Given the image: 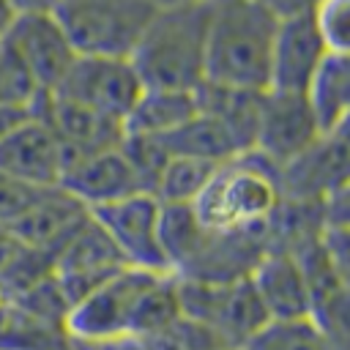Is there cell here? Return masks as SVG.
<instances>
[{
    "label": "cell",
    "instance_id": "6da1fadb",
    "mask_svg": "<svg viewBox=\"0 0 350 350\" xmlns=\"http://www.w3.org/2000/svg\"><path fill=\"white\" fill-rule=\"evenodd\" d=\"M282 202L279 170L249 150L216 167L191 202V211L197 221L216 235H249L268 246V232Z\"/></svg>",
    "mask_w": 350,
    "mask_h": 350
},
{
    "label": "cell",
    "instance_id": "7a4b0ae2",
    "mask_svg": "<svg viewBox=\"0 0 350 350\" xmlns=\"http://www.w3.org/2000/svg\"><path fill=\"white\" fill-rule=\"evenodd\" d=\"M279 16L260 0H211L205 82L268 90Z\"/></svg>",
    "mask_w": 350,
    "mask_h": 350
},
{
    "label": "cell",
    "instance_id": "3957f363",
    "mask_svg": "<svg viewBox=\"0 0 350 350\" xmlns=\"http://www.w3.org/2000/svg\"><path fill=\"white\" fill-rule=\"evenodd\" d=\"M211 0L159 8L139 36L131 66L150 90H197L205 82Z\"/></svg>",
    "mask_w": 350,
    "mask_h": 350
},
{
    "label": "cell",
    "instance_id": "277c9868",
    "mask_svg": "<svg viewBox=\"0 0 350 350\" xmlns=\"http://www.w3.org/2000/svg\"><path fill=\"white\" fill-rule=\"evenodd\" d=\"M52 14L77 55L131 57L156 8L148 0H57Z\"/></svg>",
    "mask_w": 350,
    "mask_h": 350
},
{
    "label": "cell",
    "instance_id": "5b68a950",
    "mask_svg": "<svg viewBox=\"0 0 350 350\" xmlns=\"http://www.w3.org/2000/svg\"><path fill=\"white\" fill-rule=\"evenodd\" d=\"M178 298L180 314L205 325L230 350H241L243 342L268 323V314L252 290L249 276L238 282L178 279Z\"/></svg>",
    "mask_w": 350,
    "mask_h": 350
},
{
    "label": "cell",
    "instance_id": "8992f818",
    "mask_svg": "<svg viewBox=\"0 0 350 350\" xmlns=\"http://www.w3.org/2000/svg\"><path fill=\"white\" fill-rule=\"evenodd\" d=\"M161 271L142 268H120L82 301H77L68 312L66 331L68 339H96V336H118L137 334L142 301Z\"/></svg>",
    "mask_w": 350,
    "mask_h": 350
},
{
    "label": "cell",
    "instance_id": "52a82bcc",
    "mask_svg": "<svg viewBox=\"0 0 350 350\" xmlns=\"http://www.w3.org/2000/svg\"><path fill=\"white\" fill-rule=\"evenodd\" d=\"M142 90L145 88L129 57L77 55V60L71 63V68L52 93L79 107H88L98 115L126 123Z\"/></svg>",
    "mask_w": 350,
    "mask_h": 350
},
{
    "label": "cell",
    "instance_id": "ba28073f",
    "mask_svg": "<svg viewBox=\"0 0 350 350\" xmlns=\"http://www.w3.org/2000/svg\"><path fill=\"white\" fill-rule=\"evenodd\" d=\"M90 216L101 224L109 235L115 249L120 252L123 262L142 271H167L164 252H161V202L148 194L137 191L109 205L93 208Z\"/></svg>",
    "mask_w": 350,
    "mask_h": 350
},
{
    "label": "cell",
    "instance_id": "9c48e42d",
    "mask_svg": "<svg viewBox=\"0 0 350 350\" xmlns=\"http://www.w3.org/2000/svg\"><path fill=\"white\" fill-rule=\"evenodd\" d=\"M320 137L323 131L317 129L306 96L276 93V90L262 93L260 123L252 150L262 156L271 167L284 170L290 161L304 156Z\"/></svg>",
    "mask_w": 350,
    "mask_h": 350
},
{
    "label": "cell",
    "instance_id": "30bf717a",
    "mask_svg": "<svg viewBox=\"0 0 350 350\" xmlns=\"http://www.w3.org/2000/svg\"><path fill=\"white\" fill-rule=\"evenodd\" d=\"M120 268H126L120 252L93 216H88L79 230L52 254V273L71 306Z\"/></svg>",
    "mask_w": 350,
    "mask_h": 350
},
{
    "label": "cell",
    "instance_id": "8fae6325",
    "mask_svg": "<svg viewBox=\"0 0 350 350\" xmlns=\"http://www.w3.org/2000/svg\"><path fill=\"white\" fill-rule=\"evenodd\" d=\"M0 46L25 66L44 93H52L77 60V52L55 14H19Z\"/></svg>",
    "mask_w": 350,
    "mask_h": 350
},
{
    "label": "cell",
    "instance_id": "7c38bea8",
    "mask_svg": "<svg viewBox=\"0 0 350 350\" xmlns=\"http://www.w3.org/2000/svg\"><path fill=\"white\" fill-rule=\"evenodd\" d=\"M66 150L44 118L30 112L0 137V172L38 189L60 186Z\"/></svg>",
    "mask_w": 350,
    "mask_h": 350
},
{
    "label": "cell",
    "instance_id": "4fadbf2b",
    "mask_svg": "<svg viewBox=\"0 0 350 350\" xmlns=\"http://www.w3.org/2000/svg\"><path fill=\"white\" fill-rule=\"evenodd\" d=\"M325 46L317 36L312 14H290L279 19L273 49H271V74L268 90L306 96V88L325 60Z\"/></svg>",
    "mask_w": 350,
    "mask_h": 350
},
{
    "label": "cell",
    "instance_id": "5bb4252c",
    "mask_svg": "<svg viewBox=\"0 0 350 350\" xmlns=\"http://www.w3.org/2000/svg\"><path fill=\"white\" fill-rule=\"evenodd\" d=\"M33 112L46 120L66 150V164L90 153L118 148L123 142V123L107 115H98L88 107L66 101L55 93H41Z\"/></svg>",
    "mask_w": 350,
    "mask_h": 350
},
{
    "label": "cell",
    "instance_id": "9a60e30c",
    "mask_svg": "<svg viewBox=\"0 0 350 350\" xmlns=\"http://www.w3.org/2000/svg\"><path fill=\"white\" fill-rule=\"evenodd\" d=\"M268 320L312 314V287L304 262L284 249H265L249 273Z\"/></svg>",
    "mask_w": 350,
    "mask_h": 350
},
{
    "label": "cell",
    "instance_id": "2e32d148",
    "mask_svg": "<svg viewBox=\"0 0 350 350\" xmlns=\"http://www.w3.org/2000/svg\"><path fill=\"white\" fill-rule=\"evenodd\" d=\"M60 186L68 194H74L88 211L109 205V202L123 200L129 194L145 191L131 161L120 150V145L68 161L63 170Z\"/></svg>",
    "mask_w": 350,
    "mask_h": 350
},
{
    "label": "cell",
    "instance_id": "e0dca14e",
    "mask_svg": "<svg viewBox=\"0 0 350 350\" xmlns=\"http://www.w3.org/2000/svg\"><path fill=\"white\" fill-rule=\"evenodd\" d=\"M88 216L90 211L74 194H68L63 186H52L38 194V200L8 227V232L52 257Z\"/></svg>",
    "mask_w": 350,
    "mask_h": 350
},
{
    "label": "cell",
    "instance_id": "ac0fdd59",
    "mask_svg": "<svg viewBox=\"0 0 350 350\" xmlns=\"http://www.w3.org/2000/svg\"><path fill=\"white\" fill-rule=\"evenodd\" d=\"M262 93L265 90H241V88H224L213 82H202L194 90L197 112L213 118L230 134V139L241 153H249L254 148Z\"/></svg>",
    "mask_w": 350,
    "mask_h": 350
},
{
    "label": "cell",
    "instance_id": "d6986e66",
    "mask_svg": "<svg viewBox=\"0 0 350 350\" xmlns=\"http://www.w3.org/2000/svg\"><path fill=\"white\" fill-rule=\"evenodd\" d=\"M197 115L194 90H150L145 88L123 123V134L167 137Z\"/></svg>",
    "mask_w": 350,
    "mask_h": 350
},
{
    "label": "cell",
    "instance_id": "ffe728a7",
    "mask_svg": "<svg viewBox=\"0 0 350 350\" xmlns=\"http://www.w3.org/2000/svg\"><path fill=\"white\" fill-rule=\"evenodd\" d=\"M309 109L323 134L336 131L350 118V57L325 55L306 88Z\"/></svg>",
    "mask_w": 350,
    "mask_h": 350
},
{
    "label": "cell",
    "instance_id": "44dd1931",
    "mask_svg": "<svg viewBox=\"0 0 350 350\" xmlns=\"http://www.w3.org/2000/svg\"><path fill=\"white\" fill-rule=\"evenodd\" d=\"M350 336H334L314 314L268 320L241 350H345Z\"/></svg>",
    "mask_w": 350,
    "mask_h": 350
},
{
    "label": "cell",
    "instance_id": "7402d4cb",
    "mask_svg": "<svg viewBox=\"0 0 350 350\" xmlns=\"http://www.w3.org/2000/svg\"><path fill=\"white\" fill-rule=\"evenodd\" d=\"M164 142V148L170 150V156H189V159H200V161H211V164H224L235 156H241V150L235 148V142L230 139V134L208 115L197 112L189 123H183L180 129H175L167 137H159Z\"/></svg>",
    "mask_w": 350,
    "mask_h": 350
},
{
    "label": "cell",
    "instance_id": "603a6c76",
    "mask_svg": "<svg viewBox=\"0 0 350 350\" xmlns=\"http://www.w3.org/2000/svg\"><path fill=\"white\" fill-rule=\"evenodd\" d=\"M0 350H68V331L8 301L0 309Z\"/></svg>",
    "mask_w": 350,
    "mask_h": 350
},
{
    "label": "cell",
    "instance_id": "cb8c5ba5",
    "mask_svg": "<svg viewBox=\"0 0 350 350\" xmlns=\"http://www.w3.org/2000/svg\"><path fill=\"white\" fill-rule=\"evenodd\" d=\"M216 167L219 164L189 156H170L153 186V197L161 205H191L211 180V175L216 172Z\"/></svg>",
    "mask_w": 350,
    "mask_h": 350
},
{
    "label": "cell",
    "instance_id": "d4e9b609",
    "mask_svg": "<svg viewBox=\"0 0 350 350\" xmlns=\"http://www.w3.org/2000/svg\"><path fill=\"white\" fill-rule=\"evenodd\" d=\"M309 14L325 52L350 57V0H314Z\"/></svg>",
    "mask_w": 350,
    "mask_h": 350
},
{
    "label": "cell",
    "instance_id": "484cf974",
    "mask_svg": "<svg viewBox=\"0 0 350 350\" xmlns=\"http://www.w3.org/2000/svg\"><path fill=\"white\" fill-rule=\"evenodd\" d=\"M41 88L25 71V66L0 46V109H30L41 98Z\"/></svg>",
    "mask_w": 350,
    "mask_h": 350
},
{
    "label": "cell",
    "instance_id": "4316f807",
    "mask_svg": "<svg viewBox=\"0 0 350 350\" xmlns=\"http://www.w3.org/2000/svg\"><path fill=\"white\" fill-rule=\"evenodd\" d=\"M320 249L331 276L350 293V227H325L320 232Z\"/></svg>",
    "mask_w": 350,
    "mask_h": 350
},
{
    "label": "cell",
    "instance_id": "83f0119b",
    "mask_svg": "<svg viewBox=\"0 0 350 350\" xmlns=\"http://www.w3.org/2000/svg\"><path fill=\"white\" fill-rule=\"evenodd\" d=\"M52 189V186H49ZM44 189L38 186H30L25 180H16L5 172H0V227H11L41 194Z\"/></svg>",
    "mask_w": 350,
    "mask_h": 350
},
{
    "label": "cell",
    "instance_id": "f1b7e54d",
    "mask_svg": "<svg viewBox=\"0 0 350 350\" xmlns=\"http://www.w3.org/2000/svg\"><path fill=\"white\" fill-rule=\"evenodd\" d=\"M320 213L325 227H350V175L323 197Z\"/></svg>",
    "mask_w": 350,
    "mask_h": 350
},
{
    "label": "cell",
    "instance_id": "f546056e",
    "mask_svg": "<svg viewBox=\"0 0 350 350\" xmlns=\"http://www.w3.org/2000/svg\"><path fill=\"white\" fill-rule=\"evenodd\" d=\"M68 350H150L142 336L118 334V336H96V339H68Z\"/></svg>",
    "mask_w": 350,
    "mask_h": 350
},
{
    "label": "cell",
    "instance_id": "4dcf8cb0",
    "mask_svg": "<svg viewBox=\"0 0 350 350\" xmlns=\"http://www.w3.org/2000/svg\"><path fill=\"white\" fill-rule=\"evenodd\" d=\"M16 14H52L57 0H8Z\"/></svg>",
    "mask_w": 350,
    "mask_h": 350
},
{
    "label": "cell",
    "instance_id": "1f68e13d",
    "mask_svg": "<svg viewBox=\"0 0 350 350\" xmlns=\"http://www.w3.org/2000/svg\"><path fill=\"white\" fill-rule=\"evenodd\" d=\"M16 11L11 8V3L8 0H0V44L5 41V36H8V30H11V25L16 22Z\"/></svg>",
    "mask_w": 350,
    "mask_h": 350
},
{
    "label": "cell",
    "instance_id": "d6a6232c",
    "mask_svg": "<svg viewBox=\"0 0 350 350\" xmlns=\"http://www.w3.org/2000/svg\"><path fill=\"white\" fill-rule=\"evenodd\" d=\"M331 134L339 139V145H342V148L347 150V156H350V118H347V120H345V123H342L336 131H331Z\"/></svg>",
    "mask_w": 350,
    "mask_h": 350
},
{
    "label": "cell",
    "instance_id": "836d02e7",
    "mask_svg": "<svg viewBox=\"0 0 350 350\" xmlns=\"http://www.w3.org/2000/svg\"><path fill=\"white\" fill-rule=\"evenodd\" d=\"M156 11L159 8H175V5H186V3H200V0H148Z\"/></svg>",
    "mask_w": 350,
    "mask_h": 350
},
{
    "label": "cell",
    "instance_id": "e575fe53",
    "mask_svg": "<svg viewBox=\"0 0 350 350\" xmlns=\"http://www.w3.org/2000/svg\"><path fill=\"white\" fill-rule=\"evenodd\" d=\"M8 301H11V298H8V293H5V287L0 284V309H3V306H5Z\"/></svg>",
    "mask_w": 350,
    "mask_h": 350
},
{
    "label": "cell",
    "instance_id": "d590c367",
    "mask_svg": "<svg viewBox=\"0 0 350 350\" xmlns=\"http://www.w3.org/2000/svg\"><path fill=\"white\" fill-rule=\"evenodd\" d=\"M345 350H350V342H347V345H345Z\"/></svg>",
    "mask_w": 350,
    "mask_h": 350
}]
</instances>
